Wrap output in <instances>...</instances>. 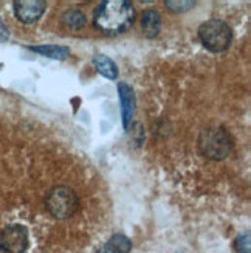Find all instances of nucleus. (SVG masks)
Here are the masks:
<instances>
[{
	"instance_id": "obj_7",
	"label": "nucleus",
	"mask_w": 251,
	"mask_h": 253,
	"mask_svg": "<svg viewBox=\"0 0 251 253\" xmlns=\"http://www.w3.org/2000/svg\"><path fill=\"white\" fill-rule=\"evenodd\" d=\"M118 95H119V101H121V114H123V125L127 127L132 122V117L135 115V104H137V98L134 89L126 83H119L118 84Z\"/></svg>"
},
{
	"instance_id": "obj_9",
	"label": "nucleus",
	"mask_w": 251,
	"mask_h": 253,
	"mask_svg": "<svg viewBox=\"0 0 251 253\" xmlns=\"http://www.w3.org/2000/svg\"><path fill=\"white\" fill-rule=\"evenodd\" d=\"M132 249L130 239L124 235H113L96 253H129Z\"/></svg>"
},
{
	"instance_id": "obj_1",
	"label": "nucleus",
	"mask_w": 251,
	"mask_h": 253,
	"mask_svg": "<svg viewBox=\"0 0 251 253\" xmlns=\"http://www.w3.org/2000/svg\"><path fill=\"white\" fill-rule=\"evenodd\" d=\"M135 20V8L127 0H107L95 9L93 24L104 35H121L132 27Z\"/></svg>"
},
{
	"instance_id": "obj_10",
	"label": "nucleus",
	"mask_w": 251,
	"mask_h": 253,
	"mask_svg": "<svg viewBox=\"0 0 251 253\" xmlns=\"http://www.w3.org/2000/svg\"><path fill=\"white\" fill-rule=\"evenodd\" d=\"M93 64H95L96 70L100 72L104 78H107V80H116L118 78V67L110 58L104 56V54H96V56L93 58Z\"/></svg>"
},
{
	"instance_id": "obj_6",
	"label": "nucleus",
	"mask_w": 251,
	"mask_h": 253,
	"mask_svg": "<svg viewBox=\"0 0 251 253\" xmlns=\"http://www.w3.org/2000/svg\"><path fill=\"white\" fill-rule=\"evenodd\" d=\"M47 3L42 0H17L14 2V14L24 24H33L45 13Z\"/></svg>"
},
{
	"instance_id": "obj_11",
	"label": "nucleus",
	"mask_w": 251,
	"mask_h": 253,
	"mask_svg": "<svg viewBox=\"0 0 251 253\" xmlns=\"http://www.w3.org/2000/svg\"><path fill=\"white\" fill-rule=\"evenodd\" d=\"M30 50L40 53L43 56L51 58V59H65L70 54V48L62 47V45H39V47H30Z\"/></svg>"
},
{
	"instance_id": "obj_4",
	"label": "nucleus",
	"mask_w": 251,
	"mask_h": 253,
	"mask_svg": "<svg viewBox=\"0 0 251 253\" xmlns=\"http://www.w3.org/2000/svg\"><path fill=\"white\" fill-rule=\"evenodd\" d=\"M79 205L78 196L69 186H56L45 197V207L56 219L70 217Z\"/></svg>"
},
{
	"instance_id": "obj_15",
	"label": "nucleus",
	"mask_w": 251,
	"mask_h": 253,
	"mask_svg": "<svg viewBox=\"0 0 251 253\" xmlns=\"http://www.w3.org/2000/svg\"><path fill=\"white\" fill-rule=\"evenodd\" d=\"M9 38V33H8V28L5 27V24L2 20H0V42H5L8 41Z\"/></svg>"
},
{
	"instance_id": "obj_12",
	"label": "nucleus",
	"mask_w": 251,
	"mask_h": 253,
	"mask_svg": "<svg viewBox=\"0 0 251 253\" xmlns=\"http://www.w3.org/2000/svg\"><path fill=\"white\" fill-rule=\"evenodd\" d=\"M62 22L69 28L79 30V28H82L85 25V14L79 9H69V11H65V13H64Z\"/></svg>"
},
{
	"instance_id": "obj_8",
	"label": "nucleus",
	"mask_w": 251,
	"mask_h": 253,
	"mask_svg": "<svg viewBox=\"0 0 251 253\" xmlns=\"http://www.w3.org/2000/svg\"><path fill=\"white\" fill-rule=\"evenodd\" d=\"M141 28H143V35L147 39H154L158 36L161 28V19L155 9H146L143 16H141Z\"/></svg>"
},
{
	"instance_id": "obj_2",
	"label": "nucleus",
	"mask_w": 251,
	"mask_h": 253,
	"mask_svg": "<svg viewBox=\"0 0 251 253\" xmlns=\"http://www.w3.org/2000/svg\"><path fill=\"white\" fill-rule=\"evenodd\" d=\"M199 149L206 159L223 160L231 154L233 138L225 127H208L200 134Z\"/></svg>"
},
{
	"instance_id": "obj_3",
	"label": "nucleus",
	"mask_w": 251,
	"mask_h": 253,
	"mask_svg": "<svg viewBox=\"0 0 251 253\" xmlns=\"http://www.w3.org/2000/svg\"><path fill=\"white\" fill-rule=\"evenodd\" d=\"M199 38L203 45L210 51H225L233 42V33L228 24L219 19H211L203 22L199 27Z\"/></svg>"
},
{
	"instance_id": "obj_14",
	"label": "nucleus",
	"mask_w": 251,
	"mask_h": 253,
	"mask_svg": "<svg viewBox=\"0 0 251 253\" xmlns=\"http://www.w3.org/2000/svg\"><path fill=\"white\" fill-rule=\"evenodd\" d=\"M251 244H250V235L245 233V235H241L237 236L236 241H234V249L237 253H251L250 250Z\"/></svg>"
},
{
	"instance_id": "obj_13",
	"label": "nucleus",
	"mask_w": 251,
	"mask_h": 253,
	"mask_svg": "<svg viewBox=\"0 0 251 253\" xmlns=\"http://www.w3.org/2000/svg\"><path fill=\"white\" fill-rule=\"evenodd\" d=\"M165 5L168 9L174 11V13H183V11L191 9L195 5V2H192V0H188V2H174V0H166Z\"/></svg>"
},
{
	"instance_id": "obj_5",
	"label": "nucleus",
	"mask_w": 251,
	"mask_h": 253,
	"mask_svg": "<svg viewBox=\"0 0 251 253\" xmlns=\"http://www.w3.org/2000/svg\"><path fill=\"white\" fill-rule=\"evenodd\" d=\"M28 249V230L24 225L13 224L0 232V252L24 253Z\"/></svg>"
}]
</instances>
